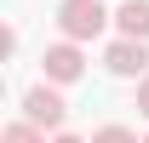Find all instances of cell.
Returning <instances> with one entry per match:
<instances>
[{"label":"cell","instance_id":"cell-2","mask_svg":"<svg viewBox=\"0 0 149 143\" xmlns=\"http://www.w3.org/2000/svg\"><path fill=\"white\" fill-rule=\"evenodd\" d=\"M23 115H29V126H40V132H57L63 115H69V103H63L52 86H29L23 92Z\"/></svg>","mask_w":149,"mask_h":143},{"label":"cell","instance_id":"cell-3","mask_svg":"<svg viewBox=\"0 0 149 143\" xmlns=\"http://www.w3.org/2000/svg\"><path fill=\"white\" fill-rule=\"evenodd\" d=\"M103 63H109V74H143L149 69V52H143V40H115Z\"/></svg>","mask_w":149,"mask_h":143},{"label":"cell","instance_id":"cell-7","mask_svg":"<svg viewBox=\"0 0 149 143\" xmlns=\"http://www.w3.org/2000/svg\"><path fill=\"white\" fill-rule=\"evenodd\" d=\"M92 143H138V137H132L126 126H103V132H97V137H92Z\"/></svg>","mask_w":149,"mask_h":143},{"label":"cell","instance_id":"cell-8","mask_svg":"<svg viewBox=\"0 0 149 143\" xmlns=\"http://www.w3.org/2000/svg\"><path fill=\"white\" fill-rule=\"evenodd\" d=\"M138 115H149V80L138 86Z\"/></svg>","mask_w":149,"mask_h":143},{"label":"cell","instance_id":"cell-1","mask_svg":"<svg viewBox=\"0 0 149 143\" xmlns=\"http://www.w3.org/2000/svg\"><path fill=\"white\" fill-rule=\"evenodd\" d=\"M57 23H63L69 40H92V35H103L109 12H103L97 0H63V6H57Z\"/></svg>","mask_w":149,"mask_h":143},{"label":"cell","instance_id":"cell-9","mask_svg":"<svg viewBox=\"0 0 149 143\" xmlns=\"http://www.w3.org/2000/svg\"><path fill=\"white\" fill-rule=\"evenodd\" d=\"M52 143H80V137H69V132H63V137H52Z\"/></svg>","mask_w":149,"mask_h":143},{"label":"cell","instance_id":"cell-4","mask_svg":"<svg viewBox=\"0 0 149 143\" xmlns=\"http://www.w3.org/2000/svg\"><path fill=\"white\" fill-rule=\"evenodd\" d=\"M40 63H46V80H57V86H69V80H80V69H86L74 46H52V52L40 57Z\"/></svg>","mask_w":149,"mask_h":143},{"label":"cell","instance_id":"cell-6","mask_svg":"<svg viewBox=\"0 0 149 143\" xmlns=\"http://www.w3.org/2000/svg\"><path fill=\"white\" fill-rule=\"evenodd\" d=\"M6 143H46V137H40V126H29V120H12V126H6Z\"/></svg>","mask_w":149,"mask_h":143},{"label":"cell","instance_id":"cell-10","mask_svg":"<svg viewBox=\"0 0 149 143\" xmlns=\"http://www.w3.org/2000/svg\"><path fill=\"white\" fill-rule=\"evenodd\" d=\"M143 143H149V137H143Z\"/></svg>","mask_w":149,"mask_h":143},{"label":"cell","instance_id":"cell-5","mask_svg":"<svg viewBox=\"0 0 149 143\" xmlns=\"http://www.w3.org/2000/svg\"><path fill=\"white\" fill-rule=\"evenodd\" d=\"M115 23H120V40H149V0H126Z\"/></svg>","mask_w":149,"mask_h":143}]
</instances>
